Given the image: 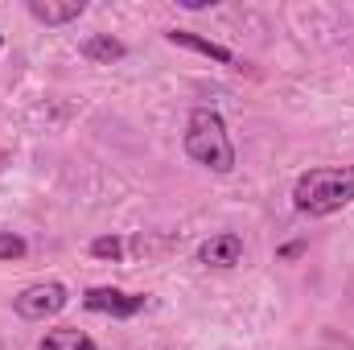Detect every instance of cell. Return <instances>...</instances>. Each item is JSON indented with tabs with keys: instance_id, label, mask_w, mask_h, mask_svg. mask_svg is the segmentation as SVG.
Wrapping results in <instances>:
<instances>
[{
	"instance_id": "6da1fadb",
	"label": "cell",
	"mask_w": 354,
	"mask_h": 350,
	"mask_svg": "<svg viewBox=\"0 0 354 350\" xmlns=\"http://www.w3.org/2000/svg\"><path fill=\"white\" fill-rule=\"evenodd\" d=\"M354 202V165H317L297 177L292 206L309 219H326Z\"/></svg>"
},
{
	"instance_id": "7a4b0ae2",
	"label": "cell",
	"mask_w": 354,
	"mask_h": 350,
	"mask_svg": "<svg viewBox=\"0 0 354 350\" xmlns=\"http://www.w3.org/2000/svg\"><path fill=\"white\" fill-rule=\"evenodd\" d=\"M185 153L210 174H231L235 169V145L227 136V124L214 107H194L185 120Z\"/></svg>"
},
{
	"instance_id": "3957f363",
	"label": "cell",
	"mask_w": 354,
	"mask_h": 350,
	"mask_svg": "<svg viewBox=\"0 0 354 350\" xmlns=\"http://www.w3.org/2000/svg\"><path fill=\"white\" fill-rule=\"evenodd\" d=\"M71 305V288L58 284V280H41V284H29L12 297V309L17 317L25 322H46V317H58L62 309Z\"/></svg>"
},
{
	"instance_id": "277c9868",
	"label": "cell",
	"mask_w": 354,
	"mask_h": 350,
	"mask_svg": "<svg viewBox=\"0 0 354 350\" xmlns=\"http://www.w3.org/2000/svg\"><path fill=\"white\" fill-rule=\"evenodd\" d=\"M83 305L91 313H107L115 322H128L140 309H149V297L145 293H124V288H111V284H95V288L83 293Z\"/></svg>"
},
{
	"instance_id": "5b68a950",
	"label": "cell",
	"mask_w": 354,
	"mask_h": 350,
	"mask_svg": "<svg viewBox=\"0 0 354 350\" xmlns=\"http://www.w3.org/2000/svg\"><path fill=\"white\" fill-rule=\"evenodd\" d=\"M243 260V239L235 231H223V235H210L202 248H198V264L206 268H235Z\"/></svg>"
},
{
	"instance_id": "8992f818",
	"label": "cell",
	"mask_w": 354,
	"mask_h": 350,
	"mask_svg": "<svg viewBox=\"0 0 354 350\" xmlns=\"http://www.w3.org/2000/svg\"><path fill=\"white\" fill-rule=\"evenodd\" d=\"M25 8L41 25H71V21H79L87 12V0H29Z\"/></svg>"
},
{
	"instance_id": "52a82bcc",
	"label": "cell",
	"mask_w": 354,
	"mask_h": 350,
	"mask_svg": "<svg viewBox=\"0 0 354 350\" xmlns=\"http://www.w3.org/2000/svg\"><path fill=\"white\" fill-rule=\"evenodd\" d=\"M165 42H169V46H185V50H194V54H206V58H214L218 66H235V62H239L227 46H218V42H210V37H198V33H189V29H165Z\"/></svg>"
},
{
	"instance_id": "ba28073f",
	"label": "cell",
	"mask_w": 354,
	"mask_h": 350,
	"mask_svg": "<svg viewBox=\"0 0 354 350\" xmlns=\"http://www.w3.org/2000/svg\"><path fill=\"white\" fill-rule=\"evenodd\" d=\"M79 54H83L87 62H99V66H111V62H120V58L128 54V46H124L120 37H111V33H91V37H83Z\"/></svg>"
},
{
	"instance_id": "9c48e42d",
	"label": "cell",
	"mask_w": 354,
	"mask_h": 350,
	"mask_svg": "<svg viewBox=\"0 0 354 350\" xmlns=\"http://www.w3.org/2000/svg\"><path fill=\"white\" fill-rule=\"evenodd\" d=\"M37 350H99V347H95V338L83 334L79 326H58V330H50L37 342Z\"/></svg>"
},
{
	"instance_id": "30bf717a",
	"label": "cell",
	"mask_w": 354,
	"mask_h": 350,
	"mask_svg": "<svg viewBox=\"0 0 354 350\" xmlns=\"http://www.w3.org/2000/svg\"><path fill=\"white\" fill-rule=\"evenodd\" d=\"M91 256H99V260H120V256H124V243H120L115 235H99V239H91Z\"/></svg>"
},
{
	"instance_id": "8fae6325",
	"label": "cell",
	"mask_w": 354,
	"mask_h": 350,
	"mask_svg": "<svg viewBox=\"0 0 354 350\" xmlns=\"http://www.w3.org/2000/svg\"><path fill=\"white\" fill-rule=\"evenodd\" d=\"M25 252H29V243H25L21 235H12V231H0V260L12 264V260H21Z\"/></svg>"
},
{
	"instance_id": "7c38bea8",
	"label": "cell",
	"mask_w": 354,
	"mask_h": 350,
	"mask_svg": "<svg viewBox=\"0 0 354 350\" xmlns=\"http://www.w3.org/2000/svg\"><path fill=\"white\" fill-rule=\"evenodd\" d=\"M0 46H4V37H0Z\"/></svg>"
}]
</instances>
